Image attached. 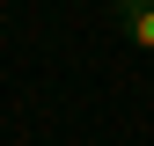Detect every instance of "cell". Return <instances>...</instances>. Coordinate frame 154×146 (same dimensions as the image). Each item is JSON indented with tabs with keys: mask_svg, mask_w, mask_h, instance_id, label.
I'll return each instance as SVG.
<instances>
[{
	"mask_svg": "<svg viewBox=\"0 0 154 146\" xmlns=\"http://www.w3.org/2000/svg\"><path fill=\"white\" fill-rule=\"evenodd\" d=\"M118 36L132 51H154V0H118Z\"/></svg>",
	"mask_w": 154,
	"mask_h": 146,
	"instance_id": "cell-1",
	"label": "cell"
}]
</instances>
